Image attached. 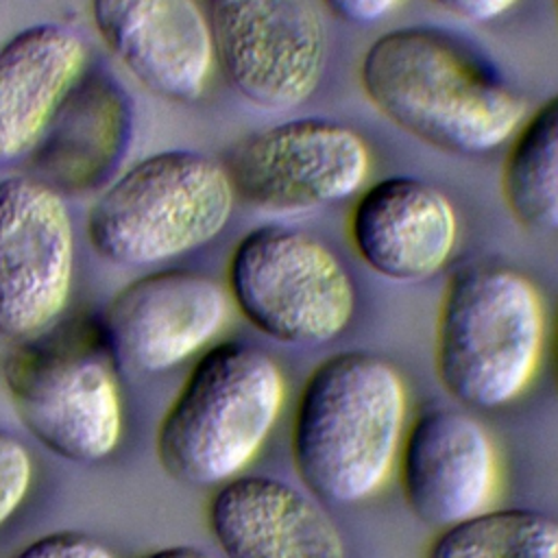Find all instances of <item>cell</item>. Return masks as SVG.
Segmentation results:
<instances>
[{
    "label": "cell",
    "instance_id": "6da1fadb",
    "mask_svg": "<svg viewBox=\"0 0 558 558\" xmlns=\"http://www.w3.org/2000/svg\"><path fill=\"white\" fill-rule=\"evenodd\" d=\"M357 76L384 118L456 155L495 150L525 118L523 96L471 46L436 26L381 33L364 50Z\"/></svg>",
    "mask_w": 558,
    "mask_h": 558
},
{
    "label": "cell",
    "instance_id": "7a4b0ae2",
    "mask_svg": "<svg viewBox=\"0 0 558 558\" xmlns=\"http://www.w3.org/2000/svg\"><path fill=\"white\" fill-rule=\"evenodd\" d=\"M408 392L397 368L366 351L336 353L296 397L290 451L310 493L355 504L375 495L397 464Z\"/></svg>",
    "mask_w": 558,
    "mask_h": 558
},
{
    "label": "cell",
    "instance_id": "3957f363",
    "mask_svg": "<svg viewBox=\"0 0 558 558\" xmlns=\"http://www.w3.org/2000/svg\"><path fill=\"white\" fill-rule=\"evenodd\" d=\"M283 399L286 381L268 353L242 340L209 347L159 423V464L192 486L233 480L270 436Z\"/></svg>",
    "mask_w": 558,
    "mask_h": 558
},
{
    "label": "cell",
    "instance_id": "277c9868",
    "mask_svg": "<svg viewBox=\"0 0 558 558\" xmlns=\"http://www.w3.org/2000/svg\"><path fill=\"white\" fill-rule=\"evenodd\" d=\"M235 192L222 161L187 148L153 153L118 174L87 216L94 251L116 266L168 262L211 242Z\"/></svg>",
    "mask_w": 558,
    "mask_h": 558
},
{
    "label": "cell",
    "instance_id": "5b68a950",
    "mask_svg": "<svg viewBox=\"0 0 558 558\" xmlns=\"http://www.w3.org/2000/svg\"><path fill=\"white\" fill-rule=\"evenodd\" d=\"M543 336V303L527 277L497 266L460 270L438 310V379L464 405H508L530 386Z\"/></svg>",
    "mask_w": 558,
    "mask_h": 558
},
{
    "label": "cell",
    "instance_id": "8992f818",
    "mask_svg": "<svg viewBox=\"0 0 558 558\" xmlns=\"http://www.w3.org/2000/svg\"><path fill=\"white\" fill-rule=\"evenodd\" d=\"M227 294L257 331L283 344L329 342L355 310V286L331 248L281 225L240 238L227 264Z\"/></svg>",
    "mask_w": 558,
    "mask_h": 558
},
{
    "label": "cell",
    "instance_id": "52a82bcc",
    "mask_svg": "<svg viewBox=\"0 0 558 558\" xmlns=\"http://www.w3.org/2000/svg\"><path fill=\"white\" fill-rule=\"evenodd\" d=\"M214 59L257 109L303 105L325 72L327 35L314 0H207Z\"/></svg>",
    "mask_w": 558,
    "mask_h": 558
},
{
    "label": "cell",
    "instance_id": "ba28073f",
    "mask_svg": "<svg viewBox=\"0 0 558 558\" xmlns=\"http://www.w3.org/2000/svg\"><path fill=\"white\" fill-rule=\"evenodd\" d=\"M225 168L235 198L292 214L357 196L371 172V150L351 126L307 116L244 135Z\"/></svg>",
    "mask_w": 558,
    "mask_h": 558
},
{
    "label": "cell",
    "instance_id": "9c48e42d",
    "mask_svg": "<svg viewBox=\"0 0 558 558\" xmlns=\"http://www.w3.org/2000/svg\"><path fill=\"white\" fill-rule=\"evenodd\" d=\"M74 227L59 190L41 179L0 181V333L35 338L65 310Z\"/></svg>",
    "mask_w": 558,
    "mask_h": 558
},
{
    "label": "cell",
    "instance_id": "30bf717a",
    "mask_svg": "<svg viewBox=\"0 0 558 558\" xmlns=\"http://www.w3.org/2000/svg\"><path fill=\"white\" fill-rule=\"evenodd\" d=\"M2 379L22 425L54 456L98 462L122 436V397L111 368L92 355L15 351Z\"/></svg>",
    "mask_w": 558,
    "mask_h": 558
},
{
    "label": "cell",
    "instance_id": "8fae6325",
    "mask_svg": "<svg viewBox=\"0 0 558 558\" xmlns=\"http://www.w3.org/2000/svg\"><path fill=\"white\" fill-rule=\"evenodd\" d=\"M229 318V294L211 277L168 268L124 286L105 312L113 355L142 373H163L205 349Z\"/></svg>",
    "mask_w": 558,
    "mask_h": 558
},
{
    "label": "cell",
    "instance_id": "7c38bea8",
    "mask_svg": "<svg viewBox=\"0 0 558 558\" xmlns=\"http://www.w3.org/2000/svg\"><path fill=\"white\" fill-rule=\"evenodd\" d=\"M397 471L410 512L447 527L486 510L499 486L497 451L486 427L466 412H423L401 438Z\"/></svg>",
    "mask_w": 558,
    "mask_h": 558
},
{
    "label": "cell",
    "instance_id": "4fadbf2b",
    "mask_svg": "<svg viewBox=\"0 0 558 558\" xmlns=\"http://www.w3.org/2000/svg\"><path fill=\"white\" fill-rule=\"evenodd\" d=\"M89 11L105 46L148 92L174 102L203 96L216 59L196 0H89Z\"/></svg>",
    "mask_w": 558,
    "mask_h": 558
},
{
    "label": "cell",
    "instance_id": "5bb4252c",
    "mask_svg": "<svg viewBox=\"0 0 558 558\" xmlns=\"http://www.w3.org/2000/svg\"><path fill=\"white\" fill-rule=\"evenodd\" d=\"M347 229L355 255L390 281L434 277L458 242V216L447 194L408 174L362 187Z\"/></svg>",
    "mask_w": 558,
    "mask_h": 558
},
{
    "label": "cell",
    "instance_id": "9a60e30c",
    "mask_svg": "<svg viewBox=\"0 0 558 558\" xmlns=\"http://www.w3.org/2000/svg\"><path fill=\"white\" fill-rule=\"evenodd\" d=\"M227 558H347L331 517L301 488L268 475H235L207 508Z\"/></svg>",
    "mask_w": 558,
    "mask_h": 558
},
{
    "label": "cell",
    "instance_id": "2e32d148",
    "mask_svg": "<svg viewBox=\"0 0 558 558\" xmlns=\"http://www.w3.org/2000/svg\"><path fill=\"white\" fill-rule=\"evenodd\" d=\"M85 39L41 22L0 46V163L31 155L87 74Z\"/></svg>",
    "mask_w": 558,
    "mask_h": 558
},
{
    "label": "cell",
    "instance_id": "e0dca14e",
    "mask_svg": "<svg viewBox=\"0 0 558 558\" xmlns=\"http://www.w3.org/2000/svg\"><path fill=\"white\" fill-rule=\"evenodd\" d=\"M131 137V102L100 74L83 76L48 126L37 168L54 190L85 192L116 170Z\"/></svg>",
    "mask_w": 558,
    "mask_h": 558
},
{
    "label": "cell",
    "instance_id": "ac0fdd59",
    "mask_svg": "<svg viewBox=\"0 0 558 558\" xmlns=\"http://www.w3.org/2000/svg\"><path fill=\"white\" fill-rule=\"evenodd\" d=\"M510 214L530 229H558V94L523 118L501 170Z\"/></svg>",
    "mask_w": 558,
    "mask_h": 558
},
{
    "label": "cell",
    "instance_id": "d6986e66",
    "mask_svg": "<svg viewBox=\"0 0 558 558\" xmlns=\"http://www.w3.org/2000/svg\"><path fill=\"white\" fill-rule=\"evenodd\" d=\"M425 558H558V521L532 508H486L442 527Z\"/></svg>",
    "mask_w": 558,
    "mask_h": 558
},
{
    "label": "cell",
    "instance_id": "ffe728a7",
    "mask_svg": "<svg viewBox=\"0 0 558 558\" xmlns=\"http://www.w3.org/2000/svg\"><path fill=\"white\" fill-rule=\"evenodd\" d=\"M33 482L28 449L11 432L0 429V525L20 508Z\"/></svg>",
    "mask_w": 558,
    "mask_h": 558
},
{
    "label": "cell",
    "instance_id": "44dd1931",
    "mask_svg": "<svg viewBox=\"0 0 558 558\" xmlns=\"http://www.w3.org/2000/svg\"><path fill=\"white\" fill-rule=\"evenodd\" d=\"M11 558H113L94 536L83 532H52L35 538Z\"/></svg>",
    "mask_w": 558,
    "mask_h": 558
},
{
    "label": "cell",
    "instance_id": "7402d4cb",
    "mask_svg": "<svg viewBox=\"0 0 558 558\" xmlns=\"http://www.w3.org/2000/svg\"><path fill=\"white\" fill-rule=\"evenodd\" d=\"M325 7L342 22L368 26L386 20L401 0H323Z\"/></svg>",
    "mask_w": 558,
    "mask_h": 558
},
{
    "label": "cell",
    "instance_id": "603a6c76",
    "mask_svg": "<svg viewBox=\"0 0 558 558\" xmlns=\"http://www.w3.org/2000/svg\"><path fill=\"white\" fill-rule=\"evenodd\" d=\"M442 11L466 22H493L506 15L517 0H434Z\"/></svg>",
    "mask_w": 558,
    "mask_h": 558
},
{
    "label": "cell",
    "instance_id": "cb8c5ba5",
    "mask_svg": "<svg viewBox=\"0 0 558 558\" xmlns=\"http://www.w3.org/2000/svg\"><path fill=\"white\" fill-rule=\"evenodd\" d=\"M144 558H214V556L198 547H192V545H174V547L157 549Z\"/></svg>",
    "mask_w": 558,
    "mask_h": 558
},
{
    "label": "cell",
    "instance_id": "d4e9b609",
    "mask_svg": "<svg viewBox=\"0 0 558 558\" xmlns=\"http://www.w3.org/2000/svg\"><path fill=\"white\" fill-rule=\"evenodd\" d=\"M556 371H558V325H556Z\"/></svg>",
    "mask_w": 558,
    "mask_h": 558
},
{
    "label": "cell",
    "instance_id": "484cf974",
    "mask_svg": "<svg viewBox=\"0 0 558 558\" xmlns=\"http://www.w3.org/2000/svg\"><path fill=\"white\" fill-rule=\"evenodd\" d=\"M554 4H556V13H558V0H554Z\"/></svg>",
    "mask_w": 558,
    "mask_h": 558
}]
</instances>
